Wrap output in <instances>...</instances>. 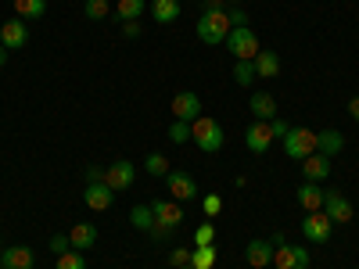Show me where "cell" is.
<instances>
[{
  "label": "cell",
  "instance_id": "cell-13",
  "mask_svg": "<svg viewBox=\"0 0 359 269\" xmlns=\"http://www.w3.org/2000/svg\"><path fill=\"white\" fill-rule=\"evenodd\" d=\"M130 223L140 230V233H151L155 241H162V237L169 233V230H162L158 223H155V212H151V205H133V212H130Z\"/></svg>",
  "mask_w": 359,
  "mask_h": 269
},
{
  "label": "cell",
  "instance_id": "cell-18",
  "mask_svg": "<svg viewBox=\"0 0 359 269\" xmlns=\"http://www.w3.org/2000/svg\"><path fill=\"white\" fill-rule=\"evenodd\" d=\"M302 176L313 179V184H323V179L331 176V158L320 155V151H313L309 158H302Z\"/></svg>",
  "mask_w": 359,
  "mask_h": 269
},
{
  "label": "cell",
  "instance_id": "cell-22",
  "mask_svg": "<svg viewBox=\"0 0 359 269\" xmlns=\"http://www.w3.org/2000/svg\"><path fill=\"white\" fill-rule=\"evenodd\" d=\"M252 65H255V76L259 79H273L280 72V57H277V50H259Z\"/></svg>",
  "mask_w": 359,
  "mask_h": 269
},
{
  "label": "cell",
  "instance_id": "cell-30",
  "mask_svg": "<svg viewBox=\"0 0 359 269\" xmlns=\"http://www.w3.org/2000/svg\"><path fill=\"white\" fill-rule=\"evenodd\" d=\"M54 269H86V258H83V251H65V255H57V265Z\"/></svg>",
  "mask_w": 359,
  "mask_h": 269
},
{
  "label": "cell",
  "instance_id": "cell-11",
  "mask_svg": "<svg viewBox=\"0 0 359 269\" xmlns=\"http://www.w3.org/2000/svg\"><path fill=\"white\" fill-rule=\"evenodd\" d=\"M245 144H248L252 155H266L269 144H273V126H269V123H259V118H255V123L245 130Z\"/></svg>",
  "mask_w": 359,
  "mask_h": 269
},
{
  "label": "cell",
  "instance_id": "cell-27",
  "mask_svg": "<svg viewBox=\"0 0 359 269\" xmlns=\"http://www.w3.org/2000/svg\"><path fill=\"white\" fill-rule=\"evenodd\" d=\"M216 265V248L205 244V248H191V269H212Z\"/></svg>",
  "mask_w": 359,
  "mask_h": 269
},
{
  "label": "cell",
  "instance_id": "cell-23",
  "mask_svg": "<svg viewBox=\"0 0 359 269\" xmlns=\"http://www.w3.org/2000/svg\"><path fill=\"white\" fill-rule=\"evenodd\" d=\"M11 8L22 22H36L47 15V0H11Z\"/></svg>",
  "mask_w": 359,
  "mask_h": 269
},
{
  "label": "cell",
  "instance_id": "cell-2",
  "mask_svg": "<svg viewBox=\"0 0 359 269\" xmlns=\"http://www.w3.org/2000/svg\"><path fill=\"white\" fill-rule=\"evenodd\" d=\"M230 15L226 11H201L198 18V40L208 43V47H216V43H226L230 36Z\"/></svg>",
  "mask_w": 359,
  "mask_h": 269
},
{
  "label": "cell",
  "instance_id": "cell-35",
  "mask_svg": "<svg viewBox=\"0 0 359 269\" xmlns=\"http://www.w3.org/2000/svg\"><path fill=\"white\" fill-rule=\"evenodd\" d=\"M169 262H172V269H184V265H191V251L187 248H172Z\"/></svg>",
  "mask_w": 359,
  "mask_h": 269
},
{
  "label": "cell",
  "instance_id": "cell-40",
  "mask_svg": "<svg viewBox=\"0 0 359 269\" xmlns=\"http://www.w3.org/2000/svg\"><path fill=\"white\" fill-rule=\"evenodd\" d=\"M269 126H273V137H280V140H284V133L291 130L287 123H280V118H273V123H269Z\"/></svg>",
  "mask_w": 359,
  "mask_h": 269
},
{
  "label": "cell",
  "instance_id": "cell-41",
  "mask_svg": "<svg viewBox=\"0 0 359 269\" xmlns=\"http://www.w3.org/2000/svg\"><path fill=\"white\" fill-rule=\"evenodd\" d=\"M201 11H223V0H201Z\"/></svg>",
  "mask_w": 359,
  "mask_h": 269
},
{
  "label": "cell",
  "instance_id": "cell-31",
  "mask_svg": "<svg viewBox=\"0 0 359 269\" xmlns=\"http://www.w3.org/2000/svg\"><path fill=\"white\" fill-rule=\"evenodd\" d=\"M205 244H216V226L212 223H201L194 230V248H205Z\"/></svg>",
  "mask_w": 359,
  "mask_h": 269
},
{
  "label": "cell",
  "instance_id": "cell-1",
  "mask_svg": "<svg viewBox=\"0 0 359 269\" xmlns=\"http://www.w3.org/2000/svg\"><path fill=\"white\" fill-rule=\"evenodd\" d=\"M191 140L198 144V151H205V155L223 151V144H226L223 126L216 123L212 115H198V118H194V123H191Z\"/></svg>",
  "mask_w": 359,
  "mask_h": 269
},
{
  "label": "cell",
  "instance_id": "cell-20",
  "mask_svg": "<svg viewBox=\"0 0 359 269\" xmlns=\"http://www.w3.org/2000/svg\"><path fill=\"white\" fill-rule=\"evenodd\" d=\"M69 241H72L76 251H90V248L97 244V226H94V223H76V226L69 230Z\"/></svg>",
  "mask_w": 359,
  "mask_h": 269
},
{
  "label": "cell",
  "instance_id": "cell-7",
  "mask_svg": "<svg viewBox=\"0 0 359 269\" xmlns=\"http://www.w3.org/2000/svg\"><path fill=\"white\" fill-rule=\"evenodd\" d=\"M133 179H137V165L126 162V158H118V162H111V165L104 169V184H108L115 194H118V191H130Z\"/></svg>",
  "mask_w": 359,
  "mask_h": 269
},
{
  "label": "cell",
  "instance_id": "cell-37",
  "mask_svg": "<svg viewBox=\"0 0 359 269\" xmlns=\"http://www.w3.org/2000/svg\"><path fill=\"white\" fill-rule=\"evenodd\" d=\"M86 184H104V169L101 165H86Z\"/></svg>",
  "mask_w": 359,
  "mask_h": 269
},
{
  "label": "cell",
  "instance_id": "cell-6",
  "mask_svg": "<svg viewBox=\"0 0 359 269\" xmlns=\"http://www.w3.org/2000/svg\"><path fill=\"white\" fill-rule=\"evenodd\" d=\"M151 212H155V223L162 230H176V226H184V205L180 201H169V198H155L151 201Z\"/></svg>",
  "mask_w": 359,
  "mask_h": 269
},
{
  "label": "cell",
  "instance_id": "cell-46",
  "mask_svg": "<svg viewBox=\"0 0 359 269\" xmlns=\"http://www.w3.org/2000/svg\"><path fill=\"white\" fill-rule=\"evenodd\" d=\"M0 265H4V262H0Z\"/></svg>",
  "mask_w": 359,
  "mask_h": 269
},
{
  "label": "cell",
  "instance_id": "cell-33",
  "mask_svg": "<svg viewBox=\"0 0 359 269\" xmlns=\"http://www.w3.org/2000/svg\"><path fill=\"white\" fill-rule=\"evenodd\" d=\"M201 212H205V219L219 216V212H223V198H219V194H208V198H201Z\"/></svg>",
  "mask_w": 359,
  "mask_h": 269
},
{
  "label": "cell",
  "instance_id": "cell-3",
  "mask_svg": "<svg viewBox=\"0 0 359 269\" xmlns=\"http://www.w3.org/2000/svg\"><path fill=\"white\" fill-rule=\"evenodd\" d=\"M226 47H230V54H233V62H255V54L262 50V47H259V36L252 33L248 25H237V29H230Z\"/></svg>",
  "mask_w": 359,
  "mask_h": 269
},
{
  "label": "cell",
  "instance_id": "cell-25",
  "mask_svg": "<svg viewBox=\"0 0 359 269\" xmlns=\"http://www.w3.org/2000/svg\"><path fill=\"white\" fill-rule=\"evenodd\" d=\"M151 15H155V22H162V25L176 22V18H180V0H151Z\"/></svg>",
  "mask_w": 359,
  "mask_h": 269
},
{
  "label": "cell",
  "instance_id": "cell-19",
  "mask_svg": "<svg viewBox=\"0 0 359 269\" xmlns=\"http://www.w3.org/2000/svg\"><path fill=\"white\" fill-rule=\"evenodd\" d=\"M298 194V205H302L306 208V212H320V208H323V184H313V179H306V184L302 187H298L294 191Z\"/></svg>",
  "mask_w": 359,
  "mask_h": 269
},
{
  "label": "cell",
  "instance_id": "cell-36",
  "mask_svg": "<svg viewBox=\"0 0 359 269\" xmlns=\"http://www.w3.org/2000/svg\"><path fill=\"white\" fill-rule=\"evenodd\" d=\"M50 248H54L57 255H65V251L72 248V241H69V237H62V233H54V237H50Z\"/></svg>",
  "mask_w": 359,
  "mask_h": 269
},
{
  "label": "cell",
  "instance_id": "cell-29",
  "mask_svg": "<svg viewBox=\"0 0 359 269\" xmlns=\"http://www.w3.org/2000/svg\"><path fill=\"white\" fill-rule=\"evenodd\" d=\"M144 169H147V176H169V158L158 155V151H151V155L144 158Z\"/></svg>",
  "mask_w": 359,
  "mask_h": 269
},
{
  "label": "cell",
  "instance_id": "cell-21",
  "mask_svg": "<svg viewBox=\"0 0 359 269\" xmlns=\"http://www.w3.org/2000/svg\"><path fill=\"white\" fill-rule=\"evenodd\" d=\"M252 115L259 118V123H273V118H277V101H273V94H266V90L252 94Z\"/></svg>",
  "mask_w": 359,
  "mask_h": 269
},
{
  "label": "cell",
  "instance_id": "cell-14",
  "mask_svg": "<svg viewBox=\"0 0 359 269\" xmlns=\"http://www.w3.org/2000/svg\"><path fill=\"white\" fill-rule=\"evenodd\" d=\"M0 43H4L8 50H18L29 43V29L22 18H11V22H0Z\"/></svg>",
  "mask_w": 359,
  "mask_h": 269
},
{
  "label": "cell",
  "instance_id": "cell-45",
  "mask_svg": "<svg viewBox=\"0 0 359 269\" xmlns=\"http://www.w3.org/2000/svg\"><path fill=\"white\" fill-rule=\"evenodd\" d=\"M233 4H237V0H233Z\"/></svg>",
  "mask_w": 359,
  "mask_h": 269
},
{
  "label": "cell",
  "instance_id": "cell-5",
  "mask_svg": "<svg viewBox=\"0 0 359 269\" xmlns=\"http://www.w3.org/2000/svg\"><path fill=\"white\" fill-rule=\"evenodd\" d=\"M302 233H306L309 244H327V241H331V233H334V223H331V216H327L323 208H320V212H306Z\"/></svg>",
  "mask_w": 359,
  "mask_h": 269
},
{
  "label": "cell",
  "instance_id": "cell-24",
  "mask_svg": "<svg viewBox=\"0 0 359 269\" xmlns=\"http://www.w3.org/2000/svg\"><path fill=\"white\" fill-rule=\"evenodd\" d=\"M341 147H345V137H341L338 130H323V133H316V151H320V155L334 158Z\"/></svg>",
  "mask_w": 359,
  "mask_h": 269
},
{
  "label": "cell",
  "instance_id": "cell-16",
  "mask_svg": "<svg viewBox=\"0 0 359 269\" xmlns=\"http://www.w3.org/2000/svg\"><path fill=\"white\" fill-rule=\"evenodd\" d=\"M83 201H86V208H94V212H104V208H111V201H115V191L108 184H86Z\"/></svg>",
  "mask_w": 359,
  "mask_h": 269
},
{
  "label": "cell",
  "instance_id": "cell-26",
  "mask_svg": "<svg viewBox=\"0 0 359 269\" xmlns=\"http://www.w3.org/2000/svg\"><path fill=\"white\" fill-rule=\"evenodd\" d=\"M147 8V0H115V15L118 22H137Z\"/></svg>",
  "mask_w": 359,
  "mask_h": 269
},
{
  "label": "cell",
  "instance_id": "cell-8",
  "mask_svg": "<svg viewBox=\"0 0 359 269\" xmlns=\"http://www.w3.org/2000/svg\"><path fill=\"white\" fill-rule=\"evenodd\" d=\"M273 265L277 269H309V251L284 241V244L273 248Z\"/></svg>",
  "mask_w": 359,
  "mask_h": 269
},
{
  "label": "cell",
  "instance_id": "cell-34",
  "mask_svg": "<svg viewBox=\"0 0 359 269\" xmlns=\"http://www.w3.org/2000/svg\"><path fill=\"white\" fill-rule=\"evenodd\" d=\"M169 140L172 144H187L191 140V123H172L169 126Z\"/></svg>",
  "mask_w": 359,
  "mask_h": 269
},
{
  "label": "cell",
  "instance_id": "cell-44",
  "mask_svg": "<svg viewBox=\"0 0 359 269\" xmlns=\"http://www.w3.org/2000/svg\"><path fill=\"white\" fill-rule=\"evenodd\" d=\"M0 269H8V265H0Z\"/></svg>",
  "mask_w": 359,
  "mask_h": 269
},
{
  "label": "cell",
  "instance_id": "cell-10",
  "mask_svg": "<svg viewBox=\"0 0 359 269\" xmlns=\"http://www.w3.org/2000/svg\"><path fill=\"white\" fill-rule=\"evenodd\" d=\"M172 115H176V123H194V118L201 115V97L194 94V90H180V94L172 97Z\"/></svg>",
  "mask_w": 359,
  "mask_h": 269
},
{
  "label": "cell",
  "instance_id": "cell-39",
  "mask_svg": "<svg viewBox=\"0 0 359 269\" xmlns=\"http://www.w3.org/2000/svg\"><path fill=\"white\" fill-rule=\"evenodd\" d=\"M123 33H126L130 40H137V36H140V25H137V22H123Z\"/></svg>",
  "mask_w": 359,
  "mask_h": 269
},
{
  "label": "cell",
  "instance_id": "cell-4",
  "mask_svg": "<svg viewBox=\"0 0 359 269\" xmlns=\"http://www.w3.org/2000/svg\"><path fill=\"white\" fill-rule=\"evenodd\" d=\"M313 151H316V133H313V130L291 126V130L284 133V155H287V158L302 162V158H309Z\"/></svg>",
  "mask_w": 359,
  "mask_h": 269
},
{
  "label": "cell",
  "instance_id": "cell-42",
  "mask_svg": "<svg viewBox=\"0 0 359 269\" xmlns=\"http://www.w3.org/2000/svg\"><path fill=\"white\" fill-rule=\"evenodd\" d=\"M348 115H352L355 123H359V97H352V101H348Z\"/></svg>",
  "mask_w": 359,
  "mask_h": 269
},
{
  "label": "cell",
  "instance_id": "cell-43",
  "mask_svg": "<svg viewBox=\"0 0 359 269\" xmlns=\"http://www.w3.org/2000/svg\"><path fill=\"white\" fill-rule=\"evenodd\" d=\"M4 65H8V47L0 43V69H4Z\"/></svg>",
  "mask_w": 359,
  "mask_h": 269
},
{
  "label": "cell",
  "instance_id": "cell-38",
  "mask_svg": "<svg viewBox=\"0 0 359 269\" xmlns=\"http://www.w3.org/2000/svg\"><path fill=\"white\" fill-rule=\"evenodd\" d=\"M226 15H230V25H233V29H237V25H245V22H248V15H245L241 8H233V11H226Z\"/></svg>",
  "mask_w": 359,
  "mask_h": 269
},
{
  "label": "cell",
  "instance_id": "cell-28",
  "mask_svg": "<svg viewBox=\"0 0 359 269\" xmlns=\"http://www.w3.org/2000/svg\"><path fill=\"white\" fill-rule=\"evenodd\" d=\"M259 76H255V65L252 62H233V83L237 86H252Z\"/></svg>",
  "mask_w": 359,
  "mask_h": 269
},
{
  "label": "cell",
  "instance_id": "cell-15",
  "mask_svg": "<svg viewBox=\"0 0 359 269\" xmlns=\"http://www.w3.org/2000/svg\"><path fill=\"white\" fill-rule=\"evenodd\" d=\"M245 258H248V265H252V269H266V265H273V241H262V237L248 241Z\"/></svg>",
  "mask_w": 359,
  "mask_h": 269
},
{
  "label": "cell",
  "instance_id": "cell-17",
  "mask_svg": "<svg viewBox=\"0 0 359 269\" xmlns=\"http://www.w3.org/2000/svg\"><path fill=\"white\" fill-rule=\"evenodd\" d=\"M0 262H4L8 269H33L36 255H33V248H25V244H11V248L0 251Z\"/></svg>",
  "mask_w": 359,
  "mask_h": 269
},
{
  "label": "cell",
  "instance_id": "cell-9",
  "mask_svg": "<svg viewBox=\"0 0 359 269\" xmlns=\"http://www.w3.org/2000/svg\"><path fill=\"white\" fill-rule=\"evenodd\" d=\"M165 184H169V194H172V201H191V198H198V184H194V176L191 172H180V169H169V176H165Z\"/></svg>",
  "mask_w": 359,
  "mask_h": 269
},
{
  "label": "cell",
  "instance_id": "cell-32",
  "mask_svg": "<svg viewBox=\"0 0 359 269\" xmlns=\"http://www.w3.org/2000/svg\"><path fill=\"white\" fill-rule=\"evenodd\" d=\"M83 11H86L90 22H101V18H108V0H86Z\"/></svg>",
  "mask_w": 359,
  "mask_h": 269
},
{
  "label": "cell",
  "instance_id": "cell-12",
  "mask_svg": "<svg viewBox=\"0 0 359 269\" xmlns=\"http://www.w3.org/2000/svg\"><path fill=\"white\" fill-rule=\"evenodd\" d=\"M323 212L331 216V223H352V205L341 191H327L323 194Z\"/></svg>",
  "mask_w": 359,
  "mask_h": 269
}]
</instances>
